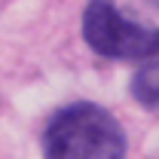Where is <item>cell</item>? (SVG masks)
Masks as SVG:
<instances>
[{
    "label": "cell",
    "mask_w": 159,
    "mask_h": 159,
    "mask_svg": "<svg viewBox=\"0 0 159 159\" xmlns=\"http://www.w3.org/2000/svg\"><path fill=\"white\" fill-rule=\"evenodd\" d=\"M46 159H125V132L119 119L92 101L61 107L43 135Z\"/></svg>",
    "instance_id": "1"
},
{
    "label": "cell",
    "mask_w": 159,
    "mask_h": 159,
    "mask_svg": "<svg viewBox=\"0 0 159 159\" xmlns=\"http://www.w3.org/2000/svg\"><path fill=\"white\" fill-rule=\"evenodd\" d=\"M132 95L138 104L150 107V110H159V61H150L144 64L135 80H132Z\"/></svg>",
    "instance_id": "3"
},
{
    "label": "cell",
    "mask_w": 159,
    "mask_h": 159,
    "mask_svg": "<svg viewBox=\"0 0 159 159\" xmlns=\"http://www.w3.org/2000/svg\"><path fill=\"white\" fill-rule=\"evenodd\" d=\"M83 37L98 55H107V58L144 61L159 55V28L125 16L113 0H89L86 3Z\"/></svg>",
    "instance_id": "2"
},
{
    "label": "cell",
    "mask_w": 159,
    "mask_h": 159,
    "mask_svg": "<svg viewBox=\"0 0 159 159\" xmlns=\"http://www.w3.org/2000/svg\"><path fill=\"white\" fill-rule=\"evenodd\" d=\"M156 3H159V0H156Z\"/></svg>",
    "instance_id": "4"
}]
</instances>
